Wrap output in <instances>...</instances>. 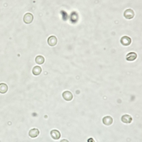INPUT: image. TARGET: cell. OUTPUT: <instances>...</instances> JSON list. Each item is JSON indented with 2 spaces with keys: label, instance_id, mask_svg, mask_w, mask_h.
Wrapping results in <instances>:
<instances>
[{
  "label": "cell",
  "instance_id": "8",
  "mask_svg": "<svg viewBox=\"0 0 142 142\" xmlns=\"http://www.w3.org/2000/svg\"><path fill=\"white\" fill-rule=\"evenodd\" d=\"M63 97L66 101H70L73 98V95L72 93L69 91H66L63 93Z\"/></svg>",
  "mask_w": 142,
  "mask_h": 142
},
{
  "label": "cell",
  "instance_id": "14",
  "mask_svg": "<svg viewBox=\"0 0 142 142\" xmlns=\"http://www.w3.org/2000/svg\"><path fill=\"white\" fill-rule=\"evenodd\" d=\"M87 142H96L95 140L92 138H90L87 140Z\"/></svg>",
  "mask_w": 142,
  "mask_h": 142
},
{
  "label": "cell",
  "instance_id": "5",
  "mask_svg": "<svg viewBox=\"0 0 142 142\" xmlns=\"http://www.w3.org/2000/svg\"><path fill=\"white\" fill-rule=\"evenodd\" d=\"M121 120L123 123H130L132 122V119L130 116L128 114H125L122 117Z\"/></svg>",
  "mask_w": 142,
  "mask_h": 142
},
{
  "label": "cell",
  "instance_id": "4",
  "mask_svg": "<svg viewBox=\"0 0 142 142\" xmlns=\"http://www.w3.org/2000/svg\"><path fill=\"white\" fill-rule=\"evenodd\" d=\"M113 119L110 116H106L104 117L102 119V122L104 124L106 125H111L113 122Z\"/></svg>",
  "mask_w": 142,
  "mask_h": 142
},
{
  "label": "cell",
  "instance_id": "1",
  "mask_svg": "<svg viewBox=\"0 0 142 142\" xmlns=\"http://www.w3.org/2000/svg\"><path fill=\"white\" fill-rule=\"evenodd\" d=\"M134 13L133 10L131 9H128L126 10L124 13V16L128 19H132L134 16Z\"/></svg>",
  "mask_w": 142,
  "mask_h": 142
},
{
  "label": "cell",
  "instance_id": "3",
  "mask_svg": "<svg viewBox=\"0 0 142 142\" xmlns=\"http://www.w3.org/2000/svg\"><path fill=\"white\" fill-rule=\"evenodd\" d=\"M120 42L124 46H127L131 43V39L128 36H123L121 39Z\"/></svg>",
  "mask_w": 142,
  "mask_h": 142
},
{
  "label": "cell",
  "instance_id": "2",
  "mask_svg": "<svg viewBox=\"0 0 142 142\" xmlns=\"http://www.w3.org/2000/svg\"><path fill=\"white\" fill-rule=\"evenodd\" d=\"M34 19L33 15L30 13H27L24 15L23 20L24 22L27 24L31 23Z\"/></svg>",
  "mask_w": 142,
  "mask_h": 142
},
{
  "label": "cell",
  "instance_id": "9",
  "mask_svg": "<svg viewBox=\"0 0 142 142\" xmlns=\"http://www.w3.org/2000/svg\"><path fill=\"white\" fill-rule=\"evenodd\" d=\"M137 57V54L134 52H131L127 54L126 56L127 60L129 61H134Z\"/></svg>",
  "mask_w": 142,
  "mask_h": 142
},
{
  "label": "cell",
  "instance_id": "10",
  "mask_svg": "<svg viewBox=\"0 0 142 142\" xmlns=\"http://www.w3.org/2000/svg\"><path fill=\"white\" fill-rule=\"evenodd\" d=\"M40 133V132L38 129H33L30 130L29 132V135L32 138L37 137Z\"/></svg>",
  "mask_w": 142,
  "mask_h": 142
},
{
  "label": "cell",
  "instance_id": "12",
  "mask_svg": "<svg viewBox=\"0 0 142 142\" xmlns=\"http://www.w3.org/2000/svg\"><path fill=\"white\" fill-rule=\"evenodd\" d=\"M42 71L41 68L40 66H37L33 68L32 72L33 74L36 75L40 74Z\"/></svg>",
  "mask_w": 142,
  "mask_h": 142
},
{
  "label": "cell",
  "instance_id": "11",
  "mask_svg": "<svg viewBox=\"0 0 142 142\" xmlns=\"http://www.w3.org/2000/svg\"><path fill=\"white\" fill-rule=\"evenodd\" d=\"M8 87L7 85L4 83L0 84V93L4 94L8 91Z\"/></svg>",
  "mask_w": 142,
  "mask_h": 142
},
{
  "label": "cell",
  "instance_id": "7",
  "mask_svg": "<svg viewBox=\"0 0 142 142\" xmlns=\"http://www.w3.org/2000/svg\"><path fill=\"white\" fill-rule=\"evenodd\" d=\"M51 137L54 140H58L61 137V134L60 132L56 130H53L50 133Z\"/></svg>",
  "mask_w": 142,
  "mask_h": 142
},
{
  "label": "cell",
  "instance_id": "13",
  "mask_svg": "<svg viewBox=\"0 0 142 142\" xmlns=\"http://www.w3.org/2000/svg\"><path fill=\"white\" fill-rule=\"evenodd\" d=\"M44 57L41 55L37 56L35 58V61L37 64L39 65L43 64L44 61Z\"/></svg>",
  "mask_w": 142,
  "mask_h": 142
},
{
  "label": "cell",
  "instance_id": "15",
  "mask_svg": "<svg viewBox=\"0 0 142 142\" xmlns=\"http://www.w3.org/2000/svg\"><path fill=\"white\" fill-rule=\"evenodd\" d=\"M60 142H69L67 140L63 139L61 140Z\"/></svg>",
  "mask_w": 142,
  "mask_h": 142
},
{
  "label": "cell",
  "instance_id": "6",
  "mask_svg": "<svg viewBox=\"0 0 142 142\" xmlns=\"http://www.w3.org/2000/svg\"><path fill=\"white\" fill-rule=\"evenodd\" d=\"M48 42L50 46H55L57 43V39L55 36H51L48 38Z\"/></svg>",
  "mask_w": 142,
  "mask_h": 142
}]
</instances>
